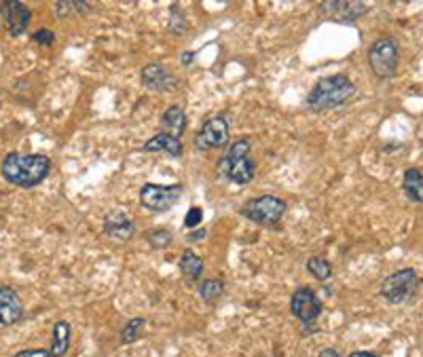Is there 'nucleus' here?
<instances>
[{"instance_id": "obj_14", "label": "nucleus", "mask_w": 423, "mask_h": 357, "mask_svg": "<svg viewBox=\"0 0 423 357\" xmlns=\"http://www.w3.org/2000/svg\"><path fill=\"white\" fill-rule=\"evenodd\" d=\"M142 85L148 89H155V91H165V89H172L176 82H174V76L167 72L163 64L152 62L142 70Z\"/></svg>"}, {"instance_id": "obj_16", "label": "nucleus", "mask_w": 423, "mask_h": 357, "mask_svg": "<svg viewBox=\"0 0 423 357\" xmlns=\"http://www.w3.org/2000/svg\"><path fill=\"white\" fill-rule=\"evenodd\" d=\"M146 152H167L169 156H180L182 154V142L178 138H172L167 134H157L152 136L148 142H144L142 146Z\"/></svg>"}, {"instance_id": "obj_11", "label": "nucleus", "mask_w": 423, "mask_h": 357, "mask_svg": "<svg viewBox=\"0 0 423 357\" xmlns=\"http://www.w3.org/2000/svg\"><path fill=\"white\" fill-rule=\"evenodd\" d=\"M24 315V304L19 294L9 286H0V324L2 326H13L21 319Z\"/></svg>"}, {"instance_id": "obj_6", "label": "nucleus", "mask_w": 423, "mask_h": 357, "mask_svg": "<svg viewBox=\"0 0 423 357\" xmlns=\"http://www.w3.org/2000/svg\"><path fill=\"white\" fill-rule=\"evenodd\" d=\"M419 287V277L413 269H402L392 273L383 286H381V296L392 302V304H402L407 300H411L417 294Z\"/></svg>"}, {"instance_id": "obj_20", "label": "nucleus", "mask_w": 423, "mask_h": 357, "mask_svg": "<svg viewBox=\"0 0 423 357\" xmlns=\"http://www.w3.org/2000/svg\"><path fill=\"white\" fill-rule=\"evenodd\" d=\"M144 328H146V319L144 317H132L123 330H121V343L123 345H130V343H136L144 334Z\"/></svg>"}, {"instance_id": "obj_19", "label": "nucleus", "mask_w": 423, "mask_h": 357, "mask_svg": "<svg viewBox=\"0 0 423 357\" xmlns=\"http://www.w3.org/2000/svg\"><path fill=\"white\" fill-rule=\"evenodd\" d=\"M402 186H404V193L411 201L423 203V174L419 169H407Z\"/></svg>"}, {"instance_id": "obj_8", "label": "nucleus", "mask_w": 423, "mask_h": 357, "mask_svg": "<svg viewBox=\"0 0 423 357\" xmlns=\"http://www.w3.org/2000/svg\"><path fill=\"white\" fill-rule=\"evenodd\" d=\"M290 311L301 324L311 326L322 313V302L311 287H298L290 298Z\"/></svg>"}, {"instance_id": "obj_1", "label": "nucleus", "mask_w": 423, "mask_h": 357, "mask_svg": "<svg viewBox=\"0 0 423 357\" xmlns=\"http://www.w3.org/2000/svg\"><path fill=\"white\" fill-rule=\"evenodd\" d=\"M51 169V161L43 154H9L2 161V178L15 186L32 188L41 184Z\"/></svg>"}, {"instance_id": "obj_28", "label": "nucleus", "mask_w": 423, "mask_h": 357, "mask_svg": "<svg viewBox=\"0 0 423 357\" xmlns=\"http://www.w3.org/2000/svg\"><path fill=\"white\" fill-rule=\"evenodd\" d=\"M193 58H195V53H191V51L182 53V66H189L193 62Z\"/></svg>"}, {"instance_id": "obj_13", "label": "nucleus", "mask_w": 423, "mask_h": 357, "mask_svg": "<svg viewBox=\"0 0 423 357\" xmlns=\"http://www.w3.org/2000/svg\"><path fill=\"white\" fill-rule=\"evenodd\" d=\"M322 11H328V15L335 19V21H341V23H352L357 17H362L366 13V4L364 2H345V0H333V2H322L320 4Z\"/></svg>"}, {"instance_id": "obj_23", "label": "nucleus", "mask_w": 423, "mask_h": 357, "mask_svg": "<svg viewBox=\"0 0 423 357\" xmlns=\"http://www.w3.org/2000/svg\"><path fill=\"white\" fill-rule=\"evenodd\" d=\"M146 241L150 243V247L163 250L172 243V233L167 228H152V230L146 233Z\"/></svg>"}, {"instance_id": "obj_22", "label": "nucleus", "mask_w": 423, "mask_h": 357, "mask_svg": "<svg viewBox=\"0 0 423 357\" xmlns=\"http://www.w3.org/2000/svg\"><path fill=\"white\" fill-rule=\"evenodd\" d=\"M222 294H224V282H222V279H206V282H202V286H199V296H202L206 302L218 300Z\"/></svg>"}, {"instance_id": "obj_30", "label": "nucleus", "mask_w": 423, "mask_h": 357, "mask_svg": "<svg viewBox=\"0 0 423 357\" xmlns=\"http://www.w3.org/2000/svg\"><path fill=\"white\" fill-rule=\"evenodd\" d=\"M350 357H377L375 353H368V351H355V353H352Z\"/></svg>"}, {"instance_id": "obj_5", "label": "nucleus", "mask_w": 423, "mask_h": 357, "mask_svg": "<svg viewBox=\"0 0 423 357\" xmlns=\"http://www.w3.org/2000/svg\"><path fill=\"white\" fill-rule=\"evenodd\" d=\"M286 214V201L276 197V195H261V197H252L250 201H246L241 206V215H246L248 220L263 224V226H271L278 224Z\"/></svg>"}, {"instance_id": "obj_21", "label": "nucleus", "mask_w": 423, "mask_h": 357, "mask_svg": "<svg viewBox=\"0 0 423 357\" xmlns=\"http://www.w3.org/2000/svg\"><path fill=\"white\" fill-rule=\"evenodd\" d=\"M307 271H309V273L313 275V279H318V282H326V279L333 275L330 262H328L326 258H322V256L309 258V260H307Z\"/></svg>"}, {"instance_id": "obj_26", "label": "nucleus", "mask_w": 423, "mask_h": 357, "mask_svg": "<svg viewBox=\"0 0 423 357\" xmlns=\"http://www.w3.org/2000/svg\"><path fill=\"white\" fill-rule=\"evenodd\" d=\"M15 357H51L49 349H24V351H17Z\"/></svg>"}, {"instance_id": "obj_2", "label": "nucleus", "mask_w": 423, "mask_h": 357, "mask_svg": "<svg viewBox=\"0 0 423 357\" xmlns=\"http://www.w3.org/2000/svg\"><path fill=\"white\" fill-rule=\"evenodd\" d=\"M353 93H355V87L348 76H343V74L326 76V78H320L313 85V89L309 91L307 106L315 112L333 110V108L343 106Z\"/></svg>"}, {"instance_id": "obj_29", "label": "nucleus", "mask_w": 423, "mask_h": 357, "mask_svg": "<svg viewBox=\"0 0 423 357\" xmlns=\"http://www.w3.org/2000/svg\"><path fill=\"white\" fill-rule=\"evenodd\" d=\"M320 357H341V356H339L335 349H322V351H320Z\"/></svg>"}, {"instance_id": "obj_9", "label": "nucleus", "mask_w": 423, "mask_h": 357, "mask_svg": "<svg viewBox=\"0 0 423 357\" xmlns=\"http://www.w3.org/2000/svg\"><path fill=\"white\" fill-rule=\"evenodd\" d=\"M229 144V121L224 114H216L208 119L199 134L195 136V146L199 150H210V148H222Z\"/></svg>"}, {"instance_id": "obj_4", "label": "nucleus", "mask_w": 423, "mask_h": 357, "mask_svg": "<svg viewBox=\"0 0 423 357\" xmlns=\"http://www.w3.org/2000/svg\"><path fill=\"white\" fill-rule=\"evenodd\" d=\"M368 64L379 78H392L400 64L398 43L390 36L377 38L368 49Z\"/></svg>"}, {"instance_id": "obj_3", "label": "nucleus", "mask_w": 423, "mask_h": 357, "mask_svg": "<svg viewBox=\"0 0 423 357\" xmlns=\"http://www.w3.org/2000/svg\"><path fill=\"white\" fill-rule=\"evenodd\" d=\"M220 174L235 184L252 182V178L256 174V165H254V159L250 156L248 140H237V142L231 144L226 156L220 161Z\"/></svg>"}, {"instance_id": "obj_12", "label": "nucleus", "mask_w": 423, "mask_h": 357, "mask_svg": "<svg viewBox=\"0 0 423 357\" xmlns=\"http://www.w3.org/2000/svg\"><path fill=\"white\" fill-rule=\"evenodd\" d=\"M104 233L117 241H130L136 233V224L130 218V214L117 210L104 218Z\"/></svg>"}, {"instance_id": "obj_10", "label": "nucleus", "mask_w": 423, "mask_h": 357, "mask_svg": "<svg viewBox=\"0 0 423 357\" xmlns=\"http://www.w3.org/2000/svg\"><path fill=\"white\" fill-rule=\"evenodd\" d=\"M0 11H2V19H4L9 34H13V36L24 34V30L30 23V9L17 0H4L0 4Z\"/></svg>"}, {"instance_id": "obj_24", "label": "nucleus", "mask_w": 423, "mask_h": 357, "mask_svg": "<svg viewBox=\"0 0 423 357\" xmlns=\"http://www.w3.org/2000/svg\"><path fill=\"white\" fill-rule=\"evenodd\" d=\"M202 220H204V210L202 208H191L187 218H184V226L195 228L197 224H202Z\"/></svg>"}, {"instance_id": "obj_18", "label": "nucleus", "mask_w": 423, "mask_h": 357, "mask_svg": "<svg viewBox=\"0 0 423 357\" xmlns=\"http://www.w3.org/2000/svg\"><path fill=\"white\" fill-rule=\"evenodd\" d=\"M70 347V324L68 321H58L53 326V341H51V357H64Z\"/></svg>"}, {"instance_id": "obj_27", "label": "nucleus", "mask_w": 423, "mask_h": 357, "mask_svg": "<svg viewBox=\"0 0 423 357\" xmlns=\"http://www.w3.org/2000/svg\"><path fill=\"white\" fill-rule=\"evenodd\" d=\"M204 237H206V228H197L193 235H189L191 241H199V239H204Z\"/></svg>"}, {"instance_id": "obj_15", "label": "nucleus", "mask_w": 423, "mask_h": 357, "mask_svg": "<svg viewBox=\"0 0 423 357\" xmlns=\"http://www.w3.org/2000/svg\"><path fill=\"white\" fill-rule=\"evenodd\" d=\"M161 129H163V134L180 140V136L187 129V114H184V110L180 106H169L163 112V117H161Z\"/></svg>"}, {"instance_id": "obj_25", "label": "nucleus", "mask_w": 423, "mask_h": 357, "mask_svg": "<svg viewBox=\"0 0 423 357\" xmlns=\"http://www.w3.org/2000/svg\"><path fill=\"white\" fill-rule=\"evenodd\" d=\"M34 41L36 43H43V45H53V41H56V34L51 32V30H47V28H41V30H36L34 32Z\"/></svg>"}, {"instance_id": "obj_7", "label": "nucleus", "mask_w": 423, "mask_h": 357, "mask_svg": "<svg viewBox=\"0 0 423 357\" xmlns=\"http://www.w3.org/2000/svg\"><path fill=\"white\" fill-rule=\"evenodd\" d=\"M182 195V186H159V184H144L140 188L142 208L150 212H167L172 210Z\"/></svg>"}, {"instance_id": "obj_17", "label": "nucleus", "mask_w": 423, "mask_h": 357, "mask_svg": "<svg viewBox=\"0 0 423 357\" xmlns=\"http://www.w3.org/2000/svg\"><path fill=\"white\" fill-rule=\"evenodd\" d=\"M180 273L189 284H195L204 273V260L193 250H184L180 256Z\"/></svg>"}]
</instances>
